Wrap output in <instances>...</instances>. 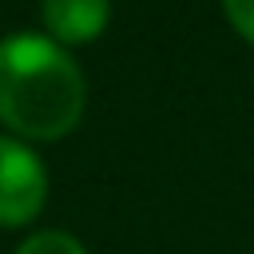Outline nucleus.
<instances>
[{"mask_svg":"<svg viewBox=\"0 0 254 254\" xmlns=\"http://www.w3.org/2000/svg\"><path fill=\"white\" fill-rule=\"evenodd\" d=\"M222 4H226L230 24L238 28V36H246L254 44V0H222Z\"/></svg>","mask_w":254,"mask_h":254,"instance_id":"5","label":"nucleus"},{"mask_svg":"<svg viewBox=\"0 0 254 254\" xmlns=\"http://www.w3.org/2000/svg\"><path fill=\"white\" fill-rule=\"evenodd\" d=\"M16 254H87V250L67 230H36L32 238H24L16 246Z\"/></svg>","mask_w":254,"mask_h":254,"instance_id":"4","label":"nucleus"},{"mask_svg":"<svg viewBox=\"0 0 254 254\" xmlns=\"http://www.w3.org/2000/svg\"><path fill=\"white\" fill-rule=\"evenodd\" d=\"M48 198V171L40 155L20 143L0 135V226H24L44 210Z\"/></svg>","mask_w":254,"mask_h":254,"instance_id":"2","label":"nucleus"},{"mask_svg":"<svg viewBox=\"0 0 254 254\" xmlns=\"http://www.w3.org/2000/svg\"><path fill=\"white\" fill-rule=\"evenodd\" d=\"M107 0H44V24L60 44H87L107 28Z\"/></svg>","mask_w":254,"mask_h":254,"instance_id":"3","label":"nucleus"},{"mask_svg":"<svg viewBox=\"0 0 254 254\" xmlns=\"http://www.w3.org/2000/svg\"><path fill=\"white\" fill-rule=\"evenodd\" d=\"M87 103L75 60L48 36L0 40V123L24 139H64Z\"/></svg>","mask_w":254,"mask_h":254,"instance_id":"1","label":"nucleus"}]
</instances>
